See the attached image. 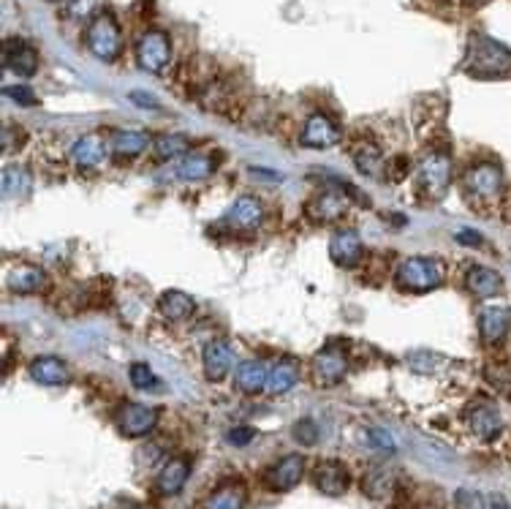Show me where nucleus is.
<instances>
[{
	"label": "nucleus",
	"mask_w": 511,
	"mask_h": 509,
	"mask_svg": "<svg viewBox=\"0 0 511 509\" xmlns=\"http://www.w3.org/2000/svg\"><path fill=\"white\" fill-rule=\"evenodd\" d=\"M340 142V128L327 118V115H311L308 123L302 128V144L313 150H327Z\"/></svg>",
	"instance_id": "obj_15"
},
{
	"label": "nucleus",
	"mask_w": 511,
	"mask_h": 509,
	"mask_svg": "<svg viewBox=\"0 0 511 509\" xmlns=\"http://www.w3.org/2000/svg\"><path fill=\"white\" fill-rule=\"evenodd\" d=\"M302 474H304V457L302 455H286L275 466L267 469L264 482H267L270 490L286 493V490H291V488H296L302 482Z\"/></svg>",
	"instance_id": "obj_12"
},
{
	"label": "nucleus",
	"mask_w": 511,
	"mask_h": 509,
	"mask_svg": "<svg viewBox=\"0 0 511 509\" xmlns=\"http://www.w3.org/2000/svg\"><path fill=\"white\" fill-rule=\"evenodd\" d=\"M188 474H191V464L185 457H172V461L161 469L158 480H156V488L161 496H177L185 482H188Z\"/></svg>",
	"instance_id": "obj_23"
},
{
	"label": "nucleus",
	"mask_w": 511,
	"mask_h": 509,
	"mask_svg": "<svg viewBox=\"0 0 511 509\" xmlns=\"http://www.w3.org/2000/svg\"><path fill=\"white\" fill-rule=\"evenodd\" d=\"M299 382V363L294 357H283L270 368V379H267V392L270 395H283L288 392L294 384Z\"/></svg>",
	"instance_id": "obj_26"
},
{
	"label": "nucleus",
	"mask_w": 511,
	"mask_h": 509,
	"mask_svg": "<svg viewBox=\"0 0 511 509\" xmlns=\"http://www.w3.org/2000/svg\"><path fill=\"white\" fill-rule=\"evenodd\" d=\"M131 382H134V387H139V390L158 387V379H156V374L150 371L147 363H134V365H131Z\"/></svg>",
	"instance_id": "obj_36"
},
{
	"label": "nucleus",
	"mask_w": 511,
	"mask_h": 509,
	"mask_svg": "<svg viewBox=\"0 0 511 509\" xmlns=\"http://www.w3.org/2000/svg\"><path fill=\"white\" fill-rule=\"evenodd\" d=\"M250 439H253V428H234V431H229V441L237 444V447L247 444Z\"/></svg>",
	"instance_id": "obj_43"
},
{
	"label": "nucleus",
	"mask_w": 511,
	"mask_h": 509,
	"mask_svg": "<svg viewBox=\"0 0 511 509\" xmlns=\"http://www.w3.org/2000/svg\"><path fill=\"white\" fill-rule=\"evenodd\" d=\"M201 363H204V376H207L210 382H223L234 368V351H231L229 343L213 341V343L204 346Z\"/></svg>",
	"instance_id": "obj_14"
},
{
	"label": "nucleus",
	"mask_w": 511,
	"mask_h": 509,
	"mask_svg": "<svg viewBox=\"0 0 511 509\" xmlns=\"http://www.w3.org/2000/svg\"><path fill=\"white\" fill-rule=\"evenodd\" d=\"M95 4H98V0H71V14L74 17H87V14H93Z\"/></svg>",
	"instance_id": "obj_42"
},
{
	"label": "nucleus",
	"mask_w": 511,
	"mask_h": 509,
	"mask_svg": "<svg viewBox=\"0 0 511 509\" xmlns=\"http://www.w3.org/2000/svg\"><path fill=\"white\" fill-rule=\"evenodd\" d=\"M484 379H487L498 392H503V395L511 398V368H508V365H503V363H490V365L484 368Z\"/></svg>",
	"instance_id": "obj_35"
},
{
	"label": "nucleus",
	"mask_w": 511,
	"mask_h": 509,
	"mask_svg": "<svg viewBox=\"0 0 511 509\" xmlns=\"http://www.w3.org/2000/svg\"><path fill=\"white\" fill-rule=\"evenodd\" d=\"M463 185H466V191H468L474 199H479V201H495V199H500L506 180H503L500 167H495V164H476V167H471V169L463 175Z\"/></svg>",
	"instance_id": "obj_7"
},
{
	"label": "nucleus",
	"mask_w": 511,
	"mask_h": 509,
	"mask_svg": "<svg viewBox=\"0 0 511 509\" xmlns=\"http://www.w3.org/2000/svg\"><path fill=\"white\" fill-rule=\"evenodd\" d=\"M4 63L20 74V77H33L38 71V55H36V49L28 46L22 38H9L4 44Z\"/></svg>",
	"instance_id": "obj_18"
},
{
	"label": "nucleus",
	"mask_w": 511,
	"mask_h": 509,
	"mask_svg": "<svg viewBox=\"0 0 511 509\" xmlns=\"http://www.w3.org/2000/svg\"><path fill=\"white\" fill-rule=\"evenodd\" d=\"M443 281H446V270L433 257H411V259H405L394 273L397 289L411 291V294H427V291L438 289Z\"/></svg>",
	"instance_id": "obj_2"
},
{
	"label": "nucleus",
	"mask_w": 511,
	"mask_h": 509,
	"mask_svg": "<svg viewBox=\"0 0 511 509\" xmlns=\"http://www.w3.org/2000/svg\"><path fill=\"white\" fill-rule=\"evenodd\" d=\"M264 205L256 196H239L234 205L226 210V226L231 232H253L264 224Z\"/></svg>",
	"instance_id": "obj_10"
},
{
	"label": "nucleus",
	"mask_w": 511,
	"mask_h": 509,
	"mask_svg": "<svg viewBox=\"0 0 511 509\" xmlns=\"http://www.w3.org/2000/svg\"><path fill=\"white\" fill-rule=\"evenodd\" d=\"M466 71L479 79H495V77H508L511 74V53L498 41L474 33L471 46H468V61Z\"/></svg>",
	"instance_id": "obj_1"
},
{
	"label": "nucleus",
	"mask_w": 511,
	"mask_h": 509,
	"mask_svg": "<svg viewBox=\"0 0 511 509\" xmlns=\"http://www.w3.org/2000/svg\"><path fill=\"white\" fill-rule=\"evenodd\" d=\"M150 144V136L142 131H118L112 134V152L120 159H136Z\"/></svg>",
	"instance_id": "obj_30"
},
{
	"label": "nucleus",
	"mask_w": 511,
	"mask_h": 509,
	"mask_svg": "<svg viewBox=\"0 0 511 509\" xmlns=\"http://www.w3.org/2000/svg\"><path fill=\"white\" fill-rule=\"evenodd\" d=\"M87 46L90 53L101 61H115L123 49V36H120V28L115 22V17L110 12H101L93 17L90 28H87Z\"/></svg>",
	"instance_id": "obj_3"
},
{
	"label": "nucleus",
	"mask_w": 511,
	"mask_h": 509,
	"mask_svg": "<svg viewBox=\"0 0 511 509\" xmlns=\"http://www.w3.org/2000/svg\"><path fill=\"white\" fill-rule=\"evenodd\" d=\"M71 156L82 169H95L101 161L107 159V142L101 134H85L74 142Z\"/></svg>",
	"instance_id": "obj_20"
},
{
	"label": "nucleus",
	"mask_w": 511,
	"mask_h": 509,
	"mask_svg": "<svg viewBox=\"0 0 511 509\" xmlns=\"http://www.w3.org/2000/svg\"><path fill=\"white\" fill-rule=\"evenodd\" d=\"M454 237H457V242H463V245H482V234H476L474 229H459Z\"/></svg>",
	"instance_id": "obj_44"
},
{
	"label": "nucleus",
	"mask_w": 511,
	"mask_h": 509,
	"mask_svg": "<svg viewBox=\"0 0 511 509\" xmlns=\"http://www.w3.org/2000/svg\"><path fill=\"white\" fill-rule=\"evenodd\" d=\"M313 482H316V488H319L324 496L337 498V496H343V493L348 490L351 474H348V469H345L343 464H337V461H324V464L316 466Z\"/></svg>",
	"instance_id": "obj_17"
},
{
	"label": "nucleus",
	"mask_w": 511,
	"mask_h": 509,
	"mask_svg": "<svg viewBox=\"0 0 511 509\" xmlns=\"http://www.w3.org/2000/svg\"><path fill=\"white\" fill-rule=\"evenodd\" d=\"M53 4H63V0H53ZM69 4H71V0H69Z\"/></svg>",
	"instance_id": "obj_47"
},
{
	"label": "nucleus",
	"mask_w": 511,
	"mask_h": 509,
	"mask_svg": "<svg viewBox=\"0 0 511 509\" xmlns=\"http://www.w3.org/2000/svg\"><path fill=\"white\" fill-rule=\"evenodd\" d=\"M345 213H348V199L337 191H321L304 205V216L313 224H335Z\"/></svg>",
	"instance_id": "obj_11"
},
{
	"label": "nucleus",
	"mask_w": 511,
	"mask_h": 509,
	"mask_svg": "<svg viewBox=\"0 0 511 509\" xmlns=\"http://www.w3.org/2000/svg\"><path fill=\"white\" fill-rule=\"evenodd\" d=\"M329 257L335 265L340 267H353L360 265V259L365 257V245L362 237L353 229H337L329 240Z\"/></svg>",
	"instance_id": "obj_13"
},
{
	"label": "nucleus",
	"mask_w": 511,
	"mask_h": 509,
	"mask_svg": "<svg viewBox=\"0 0 511 509\" xmlns=\"http://www.w3.org/2000/svg\"><path fill=\"white\" fill-rule=\"evenodd\" d=\"M451 183V159L446 152H430V156L419 164V185L427 196L438 199L446 193Z\"/></svg>",
	"instance_id": "obj_9"
},
{
	"label": "nucleus",
	"mask_w": 511,
	"mask_h": 509,
	"mask_svg": "<svg viewBox=\"0 0 511 509\" xmlns=\"http://www.w3.org/2000/svg\"><path fill=\"white\" fill-rule=\"evenodd\" d=\"M368 439H370L378 449H384V452H394V439H392L386 431H381V428H370V431H368Z\"/></svg>",
	"instance_id": "obj_39"
},
{
	"label": "nucleus",
	"mask_w": 511,
	"mask_h": 509,
	"mask_svg": "<svg viewBox=\"0 0 511 509\" xmlns=\"http://www.w3.org/2000/svg\"><path fill=\"white\" fill-rule=\"evenodd\" d=\"M511 330V308L508 305H487L479 314V332L487 343H500Z\"/></svg>",
	"instance_id": "obj_16"
},
{
	"label": "nucleus",
	"mask_w": 511,
	"mask_h": 509,
	"mask_svg": "<svg viewBox=\"0 0 511 509\" xmlns=\"http://www.w3.org/2000/svg\"><path fill=\"white\" fill-rule=\"evenodd\" d=\"M115 425L120 428L123 436L128 439H142L147 433H152V428L158 425V409L156 406H144V403H134L126 400L115 409Z\"/></svg>",
	"instance_id": "obj_4"
},
{
	"label": "nucleus",
	"mask_w": 511,
	"mask_h": 509,
	"mask_svg": "<svg viewBox=\"0 0 511 509\" xmlns=\"http://www.w3.org/2000/svg\"><path fill=\"white\" fill-rule=\"evenodd\" d=\"M351 159H353L356 167H360V172L368 175V177H381L384 175V156H381L378 144H373V142H356L351 147Z\"/></svg>",
	"instance_id": "obj_27"
},
{
	"label": "nucleus",
	"mask_w": 511,
	"mask_h": 509,
	"mask_svg": "<svg viewBox=\"0 0 511 509\" xmlns=\"http://www.w3.org/2000/svg\"><path fill=\"white\" fill-rule=\"evenodd\" d=\"M408 363H411V368L419 371V374H438L441 368L449 365L446 357H441V354H433V351H414L411 357H408Z\"/></svg>",
	"instance_id": "obj_34"
},
{
	"label": "nucleus",
	"mask_w": 511,
	"mask_h": 509,
	"mask_svg": "<svg viewBox=\"0 0 511 509\" xmlns=\"http://www.w3.org/2000/svg\"><path fill=\"white\" fill-rule=\"evenodd\" d=\"M466 286H468L471 294H476L482 300H490V297H498L503 291V278L495 270L484 267V265H474L468 270V275H466Z\"/></svg>",
	"instance_id": "obj_21"
},
{
	"label": "nucleus",
	"mask_w": 511,
	"mask_h": 509,
	"mask_svg": "<svg viewBox=\"0 0 511 509\" xmlns=\"http://www.w3.org/2000/svg\"><path fill=\"white\" fill-rule=\"evenodd\" d=\"M46 286V273L36 265H17L9 273V289L17 294H38Z\"/></svg>",
	"instance_id": "obj_24"
},
{
	"label": "nucleus",
	"mask_w": 511,
	"mask_h": 509,
	"mask_svg": "<svg viewBox=\"0 0 511 509\" xmlns=\"http://www.w3.org/2000/svg\"><path fill=\"white\" fill-rule=\"evenodd\" d=\"M457 506H459V509H484V501H482L479 493L459 490V493H457Z\"/></svg>",
	"instance_id": "obj_40"
},
{
	"label": "nucleus",
	"mask_w": 511,
	"mask_h": 509,
	"mask_svg": "<svg viewBox=\"0 0 511 509\" xmlns=\"http://www.w3.org/2000/svg\"><path fill=\"white\" fill-rule=\"evenodd\" d=\"M348 371V357H345V349L337 343L324 346L316 357H313V379L319 387H335L345 379Z\"/></svg>",
	"instance_id": "obj_8"
},
{
	"label": "nucleus",
	"mask_w": 511,
	"mask_h": 509,
	"mask_svg": "<svg viewBox=\"0 0 511 509\" xmlns=\"http://www.w3.org/2000/svg\"><path fill=\"white\" fill-rule=\"evenodd\" d=\"M294 439H296L302 447H313V444L319 441V428H316V423H313V420H299V423L294 425Z\"/></svg>",
	"instance_id": "obj_37"
},
{
	"label": "nucleus",
	"mask_w": 511,
	"mask_h": 509,
	"mask_svg": "<svg viewBox=\"0 0 511 509\" xmlns=\"http://www.w3.org/2000/svg\"><path fill=\"white\" fill-rule=\"evenodd\" d=\"M471 4H487V0H471Z\"/></svg>",
	"instance_id": "obj_46"
},
{
	"label": "nucleus",
	"mask_w": 511,
	"mask_h": 509,
	"mask_svg": "<svg viewBox=\"0 0 511 509\" xmlns=\"http://www.w3.org/2000/svg\"><path fill=\"white\" fill-rule=\"evenodd\" d=\"M4 93H6L12 101H17V104H22V107H33V104H36V93H33L30 87H25V85L4 87Z\"/></svg>",
	"instance_id": "obj_38"
},
{
	"label": "nucleus",
	"mask_w": 511,
	"mask_h": 509,
	"mask_svg": "<svg viewBox=\"0 0 511 509\" xmlns=\"http://www.w3.org/2000/svg\"><path fill=\"white\" fill-rule=\"evenodd\" d=\"M267 379H270V371L264 368V363L259 360H247L237 368L234 374V384L247 392V395H256V392H262L267 390Z\"/></svg>",
	"instance_id": "obj_25"
},
{
	"label": "nucleus",
	"mask_w": 511,
	"mask_h": 509,
	"mask_svg": "<svg viewBox=\"0 0 511 509\" xmlns=\"http://www.w3.org/2000/svg\"><path fill=\"white\" fill-rule=\"evenodd\" d=\"M158 311H161L166 319H172V322H182V319L193 316L196 302H193V297H188L185 291L169 289V291H164L161 300H158Z\"/></svg>",
	"instance_id": "obj_28"
},
{
	"label": "nucleus",
	"mask_w": 511,
	"mask_h": 509,
	"mask_svg": "<svg viewBox=\"0 0 511 509\" xmlns=\"http://www.w3.org/2000/svg\"><path fill=\"white\" fill-rule=\"evenodd\" d=\"M136 107H142V110H158L161 104H158V98L156 95H150V93H142V90H134L131 95H128Z\"/></svg>",
	"instance_id": "obj_41"
},
{
	"label": "nucleus",
	"mask_w": 511,
	"mask_h": 509,
	"mask_svg": "<svg viewBox=\"0 0 511 509\" xmlns=\"http://www.w3.org/2000/svg\"><path fill=\"white\" fill-rule=\"evenodd\" d=\"M136 61L144 71L161 74L172 61V41L164 30H147L136 44Z\"/></svg>",
	"instance_id": "obj_6"
},
{
	"label": "nucleus",
	"mask_w": 511,
	"mask_h": 509,
	"mask_svg": "<svg viewBox=\"0 0 511 509\" xmlns=\"http://www.w3.org/2000/svg\"><path fill=\"white\" fill-rule=\"evenodd\" d=\"M215 172V161L210 156H204V152H193V156H185L177 167H174V175L180 180H188V183H196V180H204Z\"/></svg>",
	"instance_id": "obj_29"
},
{
	"label": "nucleus",
	"mask_w": 511,
	"mask_h": 509,
	"mask_svg": "<svg viewBox=\"0 0 511 509\" xmlns=\"http://www.w3.org/2000/svg\"><path fill=\"white\" fill-rule=\"evenodd\" d=\"M4 196L6 199H25L33 188V175L25 167H9L4 169Z\"/></svg>",
	"instance_id": "obj_31"
},
{
	"label": "nucleus",
	"mask_w": 511,
	"mask_h": 509,
	"mask_svg": "<svg viewBox=\"0 0 511 509\" xmlns=\"http://www.w3.org/2000/svg\"><path fill=\"white\" fill-rule=\"evenodd\" d=\"M490 509H508V504H506V498L495 496V498H492V504H490Z\"/></svg>",
	"instance_id": "obj_45"
},
{
	"label": "nucleus",
	"mask_w": 511,
	"mask_h": 509,
	"mask_svg": "<svg viewBox=\"0 0 511 509\" xmlns=\"http://www.w3.org/2000/svg\"><path fill=\"white\" fill-rule=\"evenodd\" d=\"M365 493L373 496V498H386L392 496V488H394V474L384 466H376L365 474Z\"/></svg>",
	"instance_id": "obj_32"
},
{
	"label": "nucleus",
	"mask_w": 511,
	"mask_h": 509,
	"mask_svg": "<svg viewBox=\"0 0 511 509\" xmlns=\"http://www.w3.org/2000/svg\"><path fill=\"white\" fill-rule=\"evenodd\" d=\"M247 504V490L242 482L231 480V482H223L221 488H215L207 501L201 504V509H245Z\"/></svg>",
	"instance_id": "obj_22"
},
{
	"label": "nucleus",
	"mask_w": 511,
	"mask_h": 509,
	"mask_svg": "<svg viewBox=\"0 0 511 509\" xmlns=\"http://www.w3.org/2000/svg\"><path fill=\"white\" fill-rule=\"evenodd\" d=\"M466 425L471 433L482 441H495L503 433V417L500 409L490 398H476L466 406Z\"/></svg>",
	"instance_id": "obj_5"
},
{
	"label": "nucleus",
	"mask_w": 511,
	"mask_h": 509,
	"mask_svg": "<svg viewBox=\"0 0 511 509\" xmlns=\"http://www.w3.org/2000/svg\"><path fill=\"white\" fill-rule=\"evenodd\" d=\"M188 147H191L188 136H182V134H164V136L156 139V156L158 159H177V156H182V152H188Z\"/></svg>",
	"instance_id": "obj_33"
},
{
	"label": "nucleus",
	"mask_w": 511,
	"mask_h": 509,
	"mask_svg": "<svg viewBox=\"0 0 511 509\" xmlns=\"http://www.w3.org/2000/svg\"><path fill=\"white\" fill-rule=\"evenodd\" d=\"M30 379L44 387H63V384H69L71 374L61 357H49L46 354V357H36L30 363Z\"/></svg>",
	"instance_id": "obj_19"
}]
</instances>
